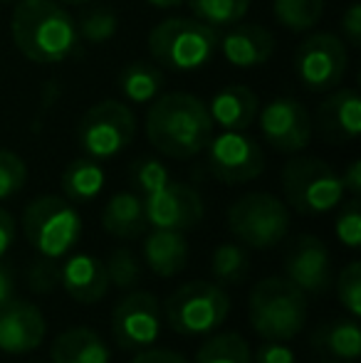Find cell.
I'll list each match as a JSON object with an SVG mask.
<instances>
[{"mask_svg":"<svg viewBox=\"0 0 361 363\" xmlns=\"http://www.w3.org/2000/svg\"><path fill=\"white\" fill-rule=\"evenodd\" d=\"M231 314V296L223 284L193 279L166 299L164 316L169 326L181 336H203L213 334L226 324Z\"/></svg>","mask_w":361,"mask_h":363,"instance_id":"cell-8","label":"cell"},{"mask_svg":"<svg viewBox=\"0 0 361 363\" xmlns=\"http://www.w3.org/2000/svg\"><path fill=\"white\" fill-rule=\"evenodd\" d=\"M211 272L218 284H238L250 272V255L243 245L223 242L213 250Z\"/></svg>","mask_w":361,"mask_h":363,"instance_id":"cell-29","label":"cell"},{"mask_svg":"<svg viewBox=\"0 0 361 363\" xmlns=\"http://www.w3.org/2000/svg\"><path fill=\"white\" fill-rule=\"evenodd\" d=\"M193 363H252V351L238 331H223L198 349Z\"/></svg>","mask_w":361,"mask_h":363,"instance_id":"cell-27","label":"cell"},{"mask_svg":"<svg viewBox=\"0 0 361 363\" xmlns=\"http://www.w3.org/2000/svg\"><path fill=\"white\" fill-rule=\"evenodd\" d=\"M60 284L79 304H96L109 294L111 287L106 264L87 252L70 255L65 264H60Z\"/></svg>","mask_w":361,"mask_h":363,"instance_id":"cell-19","label":"cell"},{"mask_svg":"<svg viewBox=\"0 0 361 363\" xmlns=\"http://www.w3.org/2000/svg\"><path fill=\"white\" fill-rule=\"evenodd\" d=\"M164 311L151 291L136 289L124 294L111 311V334L119 349L129 354L149 349L159 341Z\"/></svg>","mask_w":361,"mask_h":363,"instance_id":"cell-12","label":"cell"},{"mask_svg":"<svg viewBox=\"0 0 361 363\" xmlns=\"http://www.w3.org/2000/svg\"><path fill=\"white\" fill-rule=\"evenodd\" d=\"M106 274L116 289H134L141 282V264L136 255L126 247H114L106 259Z\"/></svg>","mask_w":361,"mask_h":363,"instance_id":"cell-32","label":"cell"},{"mask_svg":"<svg viewBox=\"0 0 361 363\" xmlns=\"http://www.w3.org/2000/svg\"><path fill=\"white\" fill-rule=\"evenodd\" d=\"M317 129L329 144L354 141L361 131V96L357 89H334L317 109Z\"/></svg>","mask_w":361,"mask_h":363,"instance_id":"cell-18","label":"cell"},{"mask_svg":"<svg viewBox=\"0 0 361 363\" xmlns=\"http://www.w3.org/2000/svg\"><path fill=\"white\" fill-rule=\"evenodd\" d=\"M327 0H272V15L289 33H307L322 20Z\"/></svg>","mask_w":361,"mask_h":363,"instance_id":"cell-28","label":"cell"},{"mask_svg":"<svg viewBox=\"0 0 361 363\" xmlns=\"http://www.w3.org/2000/svg\"><path fill=\"white\" fill-rule=\"evenodd\" d=\"M116 25H119V20H116V13L111 8H89L79 15L77 33L89 45H101L109 43L116 35Z\"/></svg>","mask_w":361,"mask_h":363,"instance_id":"cell-31","label":"cell"},{"mask_svg":"<svg viewBox=\"0 0 361 363\" xmlns=\"http://www.w3.org/2000/svg\"><path fill=\"white\" fill-rule=\"evenodd\" d=\"M13 291H15V279H13V269L8 264L0 262V306L5 301L13 299Z\"/></svg>","mask_w":361,"mask_h":363,"instance_id":"cell-42","label":"cell"},{"mask_svg":"<svg viewBox=\"0 0 361 363\" xmlns=\"http://www.w3.org/2000/svg\"><path fill=\"white\" fill-rule=\"evenodd\" d=\"M342 186H344V191L352 193V198H359V193H361V161L349 163L347 171H344V176H342Z\"/></svg>","mask_w":361,"mask_h":363,"instance_id":"cell-41","label":"cell"},{"mask_svg":"<svg viewBox=\"0 0 361 363\" xmlns=\"http://www.w3.org/2000/svg\"><path fill=\"white\" fill-rule=\"evenodd\" d=\"M131 181L144 203L146 223L151 228L186 230L203 220L206 206L196 188L179 183L169 176V168L156 158H139L131 168Z\"/></svg>","mask_w":361,"mask_h":363,"instance_id":"cell-3","label":"cell"},{"mask_svg":"<svg viewBox=\"0 0 361 363\" xmlns=\"http://www.w3.org/2000/svg\"><path fill=\"white\" fill-rule=\"evenodd\" d=\"M136 136V116L126 101L104 99L84 111L77 126V144L94 161L119 156Z\"/></svg>","mask_w":361,"mask_h":363,"instance_id":"cell-10","label":"cell"},{"mask_svg":"<svg viewBox=\"0 0 361 363\" xmlns=\"http://www.w3.org/2000/svg\"><path fill=\"white\" fill-rule=\"evenodd\" d=\"M28 183V163L15 151L0 148V201L20 193Z\"/></svg>","mask_w":361,"mask_h":363,"instance_id":"cell-33","label":"cell"},{"mask_svg":"<svg viewBox=\"0 0 361 363\" xmlns=\"http://www.w3.org/2000/svg\"><path fill=\"white\" fill-rule=\"evenodd\" d=\"M144 262L156 277H176L188 264V240L179 230L154 228L144 238Z\"/></svg>","mask_w":361,"mask_h":363,"instance_id":"cell-21","label":"cell"},{"mask_svg":"<svg viewBox=\"0 0 361 363\" xmlns=\"http://www.w3.org/2000/svg\"><path fill=\"white\" fill-rule=\"evenodd\" d=\"M248 316L260 339L287 344L307 324V294L287 277H267L252 287Z\"/></svg>","mask_w":361,"mask_h":363,"instance_id":"cell-4","label":"cell"},{"mask_svg":"<svg viewBox=\"0 0 361 363\" xmlns=\"http://www.w3.org/2000/svg\"><path fill=\"white\" fill-rule=\"evenodd\" d=\"M23 233L40 257L60 259L82 238V218L65 198L40 196L25 208Z\"/></svg>","mask_w":361,"mask_h":363,"instance_id":"cell-7","label":"cell"},{"mask_svg":"<svg viewBox=\"0 0 361 363\" xmlns=\"http://www.w3.org/2000/svg\"><path fill=\"white\" fill-rule=\"evenodd\" d=\"M52 363H109L111 351L89 326H72L52 341Z\"/></svg>","mask_w":361,"mask_h":363,"instance_id":"cell-22","label":"cell"},{"mask_svg":"<svg viewBox=\"0 0 361 363\" xmlns=\"http://www.w3.org/2000/svg\"><path fill=\"white\" fill-rule=\"evenodd\" d=\"M252 363H297V356L282 341H265L255 349Z\"/></svg>","mask_w":361,"mask_h":363,"instance_id":"cell-37","label":"cell"},{"mask_svg":"<svg viewBox=\"0 0 361 363\" xmlns=\"http://www.w3.org/2000/svg\"><path fill=\"white\" fill-rule=\"evenodd\" d=\"M144 3L154 5V8H161V10H171V8H179L186 0H144Z\"/></svg>","mask_w":361,"mask_h":363,"instance_id":"cell-43","label":"cell"},{"mask_svg":"<svg viewBox=\"0 0 361 363\" xmlns=\"http://www.w3.org/2000/svg\"><path fill=\"white\" fill-rule=\"evenodd\" d=\"M62 5H84V3H91V0H57Z\"/></svg>","mask_w":361,"mask_h":363,"instance_id":"cell-44","label":"cell"},{"mask_svg":"<svg viewBox=\"0 0 361 363\" xmlns=\"http://www.w3.org/2000/svg\"><path fill=\"white\" fill-rule=\"evenodd\" d=\"M228 230L243 247L270 250L287 235L289 211L272 193H245L228 208Z\"/></svg>","mask_w":361,"mask_h":363,"instance_id":"cell-9","label":"cell"},{"mask_svg":"<svg viewBox=\"0 0 361 363\" xmlns=\"http://www.w3.org/2000/svg\"><path fill=\"white\" fill-rule=\"evenodd\" d=\"M15 218L10 216L5 208H0V257H3L5 252L10 250V245H13L15 240Z\"/></svg>","mask_w":361,"mask_h":363,"instance_id":"cell-40","label":"cell"},{"mask_svg":"<svg viewBox=\"0 0 361 363\" xmlns=\"http://www.w3.org/2000/svg\"><path fill=\"white\" fill-rule=\"evenodd\" d=\"M48 334V321L38 304L10 299L0 306V351L3 354H30L40 349Z\"/></svg>","mask_w":361,"mask_h":363,"instance_id":"cell-16","label":"cell"},{"mask_svg":"<svg viewBox=\"0 0 361 363\" xmlns=\"http://www.w3.org/2000/svg\"><path fill=\"white\" fill-rule=\"evenodd\" d=\"M13 43L35 65H60L79 43L77 20L57 0H20L10 20Z\"/></svg>","mask_w":361,"mask_h":363,"instance_id":"cell-2","label":"cell"},{"mask_svg":"<svg viewBox=\"0 0 361 363\" xmlns=\"http://www.w3.org/2000/svg\"><path fill=\"white\" fill-rule=\"evenodd\" d=\"M284 277L304 294L322 296L332 287V257L314 235H299L284 255Z\"/></svg>","mask_w":361,"mask_h":363,"instance_id":"cell-15","label":"cell"},{"mask_svg":"<svg viewBox=\"0 0 361 363\" xmlns=\"http://www.w3.org/2000/svg\"><path fill=\"white\" fill-rule=\"evenodd\" d=\"M262 139L277 153H299L312 141V119L307 106L294 96H277L257 111Z\"/></svg>","mask_w":361,"mask_h":363,"instance_id":"cell-14","label":"cell"},{"mask_svg":"<svg viewBox=\"0 0 361 363\" xmlns=\"http://www.w3.org/2000/svg\"><path fill=\"white\" fill-rule=\"evenodd\" d=\"M208 104L188 91L159 94L146 111V139L169 158H193L213 139Z\"/></svg>","mask_w":361,"mask_h":363,"instance_id":"cell-1","label":"cell"},{"mask_svg":"<svg viewBox=\"0 0 361 363\" xmlns=\"http://www.w3.org/2000/svg\"><path fill=\"white\" fill-rule=\"evenodd\" d=\"M166 77L164 69L154 62L134 60L119 72V91L131 104H151L159 94H164Z\"/></svg>","mask_w":361,"mask_h":363,"instance_id":"cell-24","label":"cell"},{"mask_svg":"<svg viewBox=\"0 0 361 363\" xmlns=\"http://www.w3.org/2000/svg\"><path fill=\"white\" fill-rule=\"evenodd\" d=\"M337 299L354 319L361 316V262H349L337 279Z\"/></svg>","mask_w":361,"mask_h":363,"instance_id":"cell-34","label":"cell"},{"mask_svg":"<svg viewBox=\"0 0 361 363\" xmlns=\"http://www.w3.org/2000/svg\"><path fill=\"white\" fill-rule=\"evenodd\" d=\"M257 111H260V99L245 84L223 86L208 104L213 124H218L223 131H245L257 119Z\"/></svg>","mask_w":361,"mask_h":363,"instance_id":"cell-20","label":"cell"},{"mask_svg":"<svg viewBox=\"0 0 361 363\" xmlns=\"http://www.w3.org/2000/svg\"><path fill=\"white\" fill-rule=\"evenodd\" d=\"M193 18L211 28H231L240 23L250 10L252 0H186Z\"/></svg>","mask_w":361,"mask_h":363,"instance_id":"cell-30","label":"cell"},{"mask_svg":"<svg viewBox=\"0 0 361 363\" xmlns=\"http://www.w3.org/2000/svg\"><path fill=\"white\" fill-rule=\"evenodd\" d=\"M25 282L33 294H52L60 287V264L50 257L35 259L25 272Z\"/></svg>","mask_w":361,"mask_h":363,"instance_id":"cell-36","label":"cell"},{"mask_svg":"<svg viewBox=\"0 0 361 363\" xmlns=\"http://www.w3.org/2000/svg\"><path fill=\"white\" fill-rule=\"evenodd\" d=\"M342 35L352 48L361 45V5L352 3L342 15Z\"/></svg>","mask_w":361,"mask_h":363,"instance_id":"cell-38","label":"cell"},{"mask_svg":"<svg viewBox=\"0 0 361 363\" xmlns=\"http://www.w3.org/2000/svg\"><path fill=\"white\" fill-rule=\"evenodd\" d=\"M349 67V50L334 33H314L294 52V74L307 89L332 91L342 84Z\"/></svg>","mask_w":361,"mask_h":363,"instance_id":"cell-11","label":"cell"},{"mask_svg":"<svg viewBox=\"0 0 361 363\" xmlns=\"http://www.w3.org/2000/svg\"><path fill=\"white\" fill-rule=\"evenodd\" d=\"M131 363H188L186 356L176 354L171 349H144L131 359Z\"/></svg>","mask_w":361,"mask_h":363,"instance_id":"cell-39","label":"cell"},{"mask_svg":"<svg viewBox=\"0 0 361 363\" xmlns=\"http://www.w3.org/2000/svg\"><path fill=\"white\" fill-rule=\"evenodd\" d=\"M282 196L284 206L297 211L299 216H324L342 206L344 186L342 176L327 161L314 156L289 158L282 168Z\"/></svg>","mask_w":361,"mask_h":363,"instance_id":"cell-6","label":"cell"},{"mask_svg":"<svg viewBox=\"0 0 361 363\" xmlns=\"http://www.w3.org/2000/svg\"><path fill=\"white\" fill-rule=\"evenodd\" d=\"M228 65L238 69H252L265 65L274 52V38L267 28L255 23H235L218 43Z\"/></svg>","mask_w":361,"mask_h":363,"instance_id":"cell-17","label":"cell"},{"mask_svg":"<svg viewBox=\"0 0 361 363\" xmlns=\"http://www.w3.org/2000/svg\"><path fill=\"white\" fill-rule=\"evenodd\" d=\"M319 349L342 361H354L361 354V331L357 319H339L322 326L317 334Z\"/></svg>","mask_w":361,"mask_h":363,"instance_id":"cell-26","label":"cell"},{"mask_svg":"<svg viewBox=\"0 0 361 363\" xmlns=\"http://www.w3.org/2000/svg\"><path fill=\"white\" fill-rule=\"evenodd\" d=\"M221 35L198 18H169L149 33V52L161 67L193 72L218 52Z\"/></svg>","mask_w":361,"mask_h":363,"instance_id":"cell-5","label":"cell"},{"mask_svg":"<svg viewBox=\"0 0 361 363\" xmlns=\"http://www.w3.org/2000/svg\"><path fill=\"white\" fill-rule=\"evenodd\" d=\"M104 168L89 156L74 158L67 168L62 171V178H60V186H62V193L67 201L72 203H89L104 191Z\"/></svg>","mask_w":361,"mask_h":363,"instance_id":"cell-25","label":"cell"},{"mask_svg":"<svg viewBox=\"0 0 361 363\" xmlns=\"http://www.w3.org/2000/svg\"><path fill=\"white\" fill-rule=\"evenodd\" d=\"M334 233L342 245H347L349 250H357L361 242V206L359 198H352L349 203H344L339 211L337 220H334Z\"/></svg>","mask_w":361,"mask_h":363,"instance_id":"cell-35","label":"cell"},{"mask_svg":"<svg viewBox=\"0 0 361 363\" xmlns=\"http://www.w3.org/2000/svg\"><path fill=\"white\" fill-rule=\"evenodd\" d=\"M0 3H13V0H0Z\"/></svg>","mask_w":361,"mask_h":363,"instance_id":"cell-45","label":"cell"},{"mask_svg":"<svg viewBox=\"0 0 361 363\" xmlns=\"http://www.w3.org/2000/svg\"><path fill=\"white\" fill-rule=\"evenodd\" d=\"M101 228L119 240H134L144 235L149 228L144 213V203H141L139 193L121 191L106 201L104 211H101Z\"/></svg>","mask_w":361,"mask_h":363,"instance_id":"cell-23","label":"cell"},{"mask_svg":"<svg viewBox=\"0 0 361 363\" xmlns=\"http://www.w3.org/2000/svg\"><path fill=\"white\" fill-rule=\"evenodd\" d=\"M208 168L213 178L226 186L250 183L265 171V153L262 146L245 131H223L206 146Z\"/></svg>","mask_w":361,"mask_h":363,"instance_id":"cell-13","label":"cell"}]
</instances>
